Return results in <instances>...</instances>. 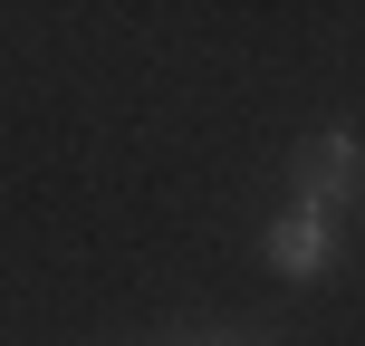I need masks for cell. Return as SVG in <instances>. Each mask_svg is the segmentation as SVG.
I'll list each match as a JSON object with an SVG mask.
<instances>
[{"label":"cell","mask_w":365,"mask_h":346,"mask_svg":"<svg viewBox=\"0 0 365 346\" xmlns=\"http://www.w3.org/2000/svg\"><path fill=\"white\" fill-rule=\"evenodd\" d=\"M192 346H250V337H192Z\"/></svg>","instance_id":"3957f363"},{"label":"cell","mask_w":365,"mask_h":346,"mask_svg":"<svg viewBox=\"0 0 365 346\" xmlns=\"http://www.w3.org/2000/svg\"><path fill=\"white\" fill-rule=\"evenodd\" d=\"M289 202H317V212H365V135L356 126H317L289 145Z\"/></svg>","instance_id":"7a4b0ae2"},{"label":"cell","mask_w":365,"mask_h":346,"mask_svg":"<svg viewBox=\"0 0 365 346\" xmlns=\"http://www.w3.org/2000/svg\"><path fill=\"white\" fill-rule=\"evenodd\" d=\"M336 260H346V221L317 212V202H279L269 221H259V270L289 279V289H317V279H336Z\"/></svg>","instance_id":"6da1fadb"}]
</instances>
